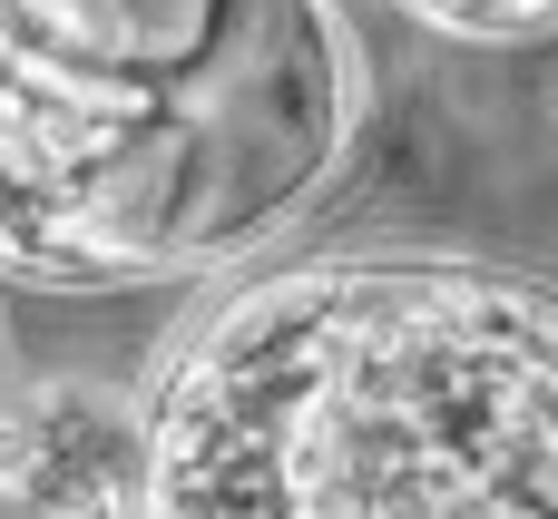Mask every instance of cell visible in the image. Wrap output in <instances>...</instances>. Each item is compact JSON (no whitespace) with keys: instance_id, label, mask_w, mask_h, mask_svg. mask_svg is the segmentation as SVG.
Masks as SVG:
<instances>
[{"instance_id":"cell-3","label":"cell","mask_w":558,"mask_h":519,"mask_svg":"<svg viewBox=\"0 0 558 519\" xmlns=\"http://www.w3.org/2000/svg\"><path fill=\"white\" fill-rule=\"evenodd\" d=\"M412 10L441 29H471V39H539L549 29V0H412Z\"/></svg>"},{"instance_id":"cell-1","label":"cell","mask_w":558,"mask_h":519,"mask_svg":"<svg viewBox=\"0 0 558 519\" xmlns=\"http://www.w3.org/2000/svg\"><path fill=\"white\" fill-rule=\"evenodd\" d=\"M137 519H549V294L481 265L245 294L137 432Z\"/></svg>"},{"instance_id":"cell-2","label":"cell","mask_w":558,"mask_h":519,"mask_svg":"<svg viewBox=\"0 0 558 519\" xmlns=\"http://www.w3.org/2000/svg\"><path fill=\"white\" fill-rule=\"evenodd\" d=\"M363 39L333 0H0V275L128 285L226 265L304 216L235 157L333 167Z\"/></svg>"},{"instance_id":"cell-4","label":"cell","mask_w":558,"mask_h":519,"mask_svg":"<svg viewBox=\"0 0 558 519\" xmlns=\"http://www.w3.org/2000/svg\"><path fill=\"white\" fill-rule=\"evenodd\" d=\"M10 422H20V402H0V461H10Z\"/></svg>"}]
</instances>
